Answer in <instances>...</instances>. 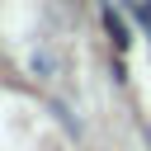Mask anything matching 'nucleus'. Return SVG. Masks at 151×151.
<instances>
[{"instance_id":"f257e3e1","label":"nucleus","mask_w":151,"mask_h":151,"mask_svg":"<svg viewBox=\"0 0 151 151\" xmlns=\"http://www.w3.org/2000/svg\"><path fill=\"white\" fill-rule=\"evenodd\" d=\"M104 28H109V38H113V47H118V52H127V47H132V38H127V24H123V14H113V5L104 9Z\"/></svg>"},{"instance_id":"f03ea898","label":"nucleus","mask_w":151,"mask_h":151,"mask_svg":"<svg viewBox=\"0 0 151 151\" xmlns=\"http://www.w3.org/2000/svg\"><path fill=\"white\" fill-rule=\"evenodd\" d=\"M123 9H127V14H132L146 33H151V0H123Z\"/></svg>"}]
</instances>
